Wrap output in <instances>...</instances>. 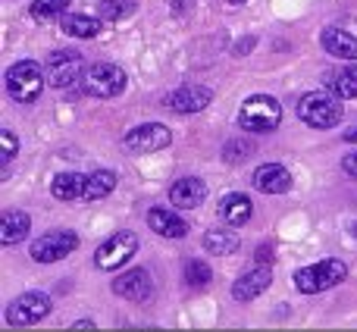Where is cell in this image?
<instances>
[{
    "mask_svg": "<svg viewBox=\"0 0 357 332\" xmlns=\"http://www.w3.org/2000/svg\"><path fill=\"white\" fill-rule=\"evenodd\" d=\"M323 82H326V88L335 94V98H342V100L357 98V82L348 73H329Z\"/></svg>",
    "mask_w": 357,
    "mask_h": 332,
    "instance_id": "cell-26",
    "label": "cell"
},
{
    "mask_svg": "<svg viewBox=\"0 0 357 332\" xmlns=\"http://www.w3.org/2000/svg\"><path fill=\"white\" fill-rule=\"evenodd\" d=\"M3 82L16 104H35V100L41 98L44 85H47V75L41 73V66H38L35 60H19L6 69Z\"/></svg>",
    "mask_w": 357,
    "mask_h": 332,
    "instance_id": "cell-1",
    "label": "cell"
},
{
    "mask_svg": "<svg viewBox=\"0 0 357 332\" xmlns=\"http://www.w3.org/2000/svg\"><path fill=\"white\" fill-rule=\"evenodd\" d=\"M342 169H345L348 176H354V179H357V151H354V154H348L345 160H342Z\"/></svg>",
    "mask_w": 357,
    "mask_h": 332,
    "instance_id": "cell-30",
    "label": "cell"
},
{
    "mask_svg": "<svg viewBox=\"0 0 357 332\" xmlns=\"http://www.w3.org/2000/svg\"><path fill=\"white\" fill-rule=\"evenodd\" d=\"M0 144H3V154H0V157H3V163H10L13 157H16V151H19L16 135H13L10 129H3V132H0Z\"/></svg>",
    "mask_w": 357,
    "mask_h": 332,
    "instance_id": "cell-29",
    "label": "cell"
},
{
    "mask_svg": "<svg viewBox=\"0 0 357 332\" xmlns=\"http://www.w3.org/2000/svg\"><path fill=\"white\" fill-rule=\"evenodd\" d=\"M169 142H173V132L163 123H144V126H135L132 132H126L123 148L129 154H154V151L167 148Z\"/></svg>",
    "mask_w": 357,
    "mask_h": 332,
    "instance_id": "cell-7",
    "label": "cell"
},
{
    "mask_svg": "<svg viewBox=\"0 0 357 332\" xmlns=\"http://www.w3.org/2000/svg\"><path fill=\"white\" fill-rule=\"evenodd\" d=\"M273 282V273L266 264H257L251 273H245V276H238L232 282V298L235 301H254L257 295H264L266 289H270Z\"/></svg>",
    "mask_w": 357,
    "mask_h": 332,
    "instance_id": "cell-13",
    "label": "cell"
},
{
    "mask_svg": "<svg viewBox=\"0 0 357 332\" xmlns=\"http://www.w3.org/2000/svg\"><path fill=\"white\" fill-rule=\"evenodd\" d=\"M210 279H213V273H210V266L204 264V260H188V264H185V282H188L191 289H207Z\"/></svg>",
    "mask_w": 357,
    "mask_h": 332,
    "instance_id": "cell-27",
    "label": "cell"
},
{
    "mask_svg": "<svg viewBox=\"0 0 357 332\" xmlns=\"http://www.w3.org/2000/svg\"><path fill=\"white\" fill-rule=\"evenodd\" d=\"M320 44L326 47L329 56H339V60H357V38L351 31H342V29H326L320 38Z\"/></svg>",
    "mask_w": 357,
    "mask_h": 332,
    "instance_id": "cell-18",
    "label": "cell"
},
{
    "mask_svg": "<svg viewBox=\"0 0 357 332\" xmlns=\"http://www.w3.org/2000/svg\"><path fill=\"white\" fill-rule=\"evenodd\" d=\"M66 6H69V0H35L29 6V13L35 22H54V19H60L66 13Z\"/></svg>",
    "mask_w": 357,
    "mask_h": 332,
    "instance_id": "cell-24",
    "label": "cell"
},
{
    "mask_svg": "<svg viewBox=\"0 0 357 332\" xmlns=\"http://www.w3.org/2000/svg\"><path fill=\"white\" fill-rule=\"evenodd\" d=\"M229 6H241V3H248V0H226Z\"/></svg>",
    "mask_w": 357,
    "mask_h": 332,
    "instance_id": "cell-36",
    "label": "cell"
},
{
    "mask_svg": "<svg viewBox=\"0 0 357 332\" xmlns=\"http://www.w3.org/2000/svg\"><path fill=\"white\" fill-rule=\"evenodd\" d=\"M31 229V220L29 213H22V210H3V216H0V245H19V241L29 235Z\"/></svg>",
    "mask_w": 357,
    "mask_h": 332,
    "instance_id": "cell-17",
    "label": "cell"
},
{
    "mask_svg": "<svg viewBox=\"0 0 357 332\" xmlns=\"http://www.w3.org/2000/svg\"><path fill=\"white\" fill-rule=\"evenodd\" d=\"M345 142H357V126H354L351 132H345Z\"/></svg>",
    "mask_w": 357,
    "mask_h": 332,
    "instance_id": "cell-35",
    "label": "cell"
},
{
    "mask_svg": "<svg viewBox=\"0 0 357 332\" xmlns=\"http://www.w3.org/2000/svg\"><path fill=\"white\" fill-rule=\"evenodd\" d=\"M82 66H85L82 54H75V50H56V54L47 56L44 75H47L50 88H69L73 82H79Z\"/></svg>",
    "mask_w": 357,
    "mask_h": 332,
    "instance_id": "cell-10",
    "label": "cell"
},
{
    "mask_svg": "<svg viewBox=\"0 0 357 332\" xmlns=\"http://www.w3.org/2000/svg\"><path fill=\"white\" fill-rule=\"evenodd\" d=\"M204 248H207L210 254L226 257V254L238 251V235H235V232H220V229H210V232L204 235Z\"/></svg>",
    "mask_w": 357,
    "mask_h": 332,
    "instance_id": "cell-23",
    "label": "cell"
},
{
    "mask_svg": "<svg viewBox=\"0 0 357 332\" xmlns=\"http://www.w3.org/2000/svg\"><path fill=\"white\" fill-rule=\"evenodd\" d=\"M345 276H348V266L335 257H326V260H320V264H310V266H304V270H298L295 289L301 292V295H317V292H326V289H333V285L345 282Z\"/></svg>",
    "mask_w": 357,
    "mask_h": 332,
    "instance_id": "cell-3",
    "label": "cell"
},
{
    "mask_svg": "<svg viewBox=\"0 0 357 332\" xmlns=\"http://www.w3.org/2000/svg\"><path fill=\"white\" fill-rule=\"evenodd\" d=\"M126 85H129L126 69L116 66V63H94L85 73V94H91V98H116V94L126 91Z\"/></svg>",
    "mask_w": 357,
    "mask_h": 332,
    "instance_id": "cell-5",
    "label": "cell"
},
{
    "mask_svg": "<svg viewBox=\"0 0 357 332\" xmlns=\"http://www.w3.org/2000/svg\"><path fill=\"white\" fill-rule=\"evenodd\" d=\"M135 13V0H100L98 16L107 22H119V19H129Z\"/></svg>",
    "mask_w": 357,
    "mask_h": 332,
    "instance_id": "cell-25",
    "label": "cell"
},
{
    "mask_svg": "<svg viewBox=\"0 0 357 332\" xmlns=\"http://www.w3.org/2000/svg\"><path fill=\"white\" fill-rule=\"evenodd\" d=\"M254 188L264 195H285L291 188V176L285 166L279 163H264L254 169Z\"/></svg>",
    "mask_w": 357,
    "mask_h": 332,
    "instance_id": "cell-15",
    "label": "cell"
},
{
    "mask_svg": "<svg viewBox=\"0 0 357 332\" xmlns=\"http://www.w3.org/2000/svg\"><path fill=\"white\" fill-rule=\"evenodd\" d=\"M251 154H254V144L248 142V138H229V142L222 144V160H229V163H241Z\"/></svg>",
    "mask_w": 357,
    "mask_h": 332,
    "instance_id": "cell-28",
    "label": "cell"
},
{
    "mask_svg": "<svg viewBox=\"0 0 357 332\" xmlns=\"http://www.w3.org/2000/svg\"><path fill=\"white\" fill-rule=\"evenodd\" d=\"M75 248H79V235L69 232V229L47 232L31 241V260H38V264H56V260L69 257Z\"/></svg>",
    "mask_w": 357,
    "mask_h": 332,
    "instance_id": "cell-9",
    "label": "cell"
},
{
    "mask_svg": "<svg viewBox=\"0 0 357 332\" xmlns=\"http://www.w3.org/2000/svg\"><path fill=\"white\" fill-rule=\"evenodd\" d=\"M151 292H154V279L148 270H129L113 279V295L126 298V301H148Z\"/></svg>",
    "mask_w": 357,
    "mask_h": 332,
    "instance_id": "cell-12",
    "label": "cell"
},
{
    "mask_svg": "<svg viewBox=\"0 0 357 332\" xmlns=\"http://www.w3.org/2000/svg\"><path fill=\"white\" fill-rule=\"evenodd\" d=\"M204 197H207V185L195 176H185V179H178V182L169 185V201H173V207L195 210L204 204Z\"/></svg>",
    "mask_w": 357,
    "mask_h": 332,
    "instance_id": "cell-14",
    "label": "cell"
},
{
    "mask_svg": "<svg viewBox=\"0 0 357 332\" xmlns=\"http://www.w3.org/2000/svg\"><path fill=\"white\" fill-rule=\"evenodd\" d=\"M85 188H88V176H82V172H60V176H54V182H50V191H54L56 201L85 197Z\"/></svg>",
    "mask_w": 357,
    "mask_h": 332,
    "instance_id": "cell-20",
    "label": "cell"
},
{
    "mask_svg": "<svg viewBox=\"0 0 357 332\" xmlns=\"http://www.w3.org/2000/svg\"><path fill=\"white\" fill-rule=\"evenodd\" d=\"M345 73H348V75H351V79L357 82V60H354V63H351V66H348V69H345Z\"/></svg>",
    "mask_w": 357,
    "mask_h": 332,
    "instance_id": "cell-34",
    "label": "cell"
},
{
    "mask_svg": "<svg viewBox=\"0 0 357 332\" xmlns=\"http://www.w3.org/2000/svg\"><path fill=\"white\" fill-rule=\"evenodd\" d=\"M254 44H257V38H241L238 47H235V54H248V50H254Z\"/></svg>",
    "mask_w": 357,
    "mask_h": 332,
    "instance_id": "cell-32",
    "label": "cell"
},
{
    "mask_svg": "<svg viewBox=\"0 0 357 332\" xmlns=\"http://www.w3.org/2000/svg\"><path fill=\"white\" fill-rule=\"evenodd\" d=\"M257 264H266V266L273 264V248H270V245H264V248L257 251Z\"/></svg>",
    "mask_w": 357,
    "mask_h": 332,
    "instance_id": "cell-31",
    "label": "cell"
},
{
    "mask_svg": "<svg viewBox=\"0 0 357 332\" xmlns=\"http://www.w3.org/2000/svg\"><path fill=\"white\" fill-rule=\"evenodd\" d=\"M342 98H335L333 91H307L298 100V116L301 123L314 126V129H333L342 123Z\"/></svg>",
    "mask_w": 357,
    "mask_h": 332,
    "instance_id": "cell-2",
    "label": "cell"
},
{
    "mask_svg": "<svg viewBox=\"0 0 357 332\" xmlns=\"http://www.w3.org/2000/svg\"><path fill=\"white\" fill-rule=\"evenodd\" d=\"M279 123H282V107L270 94H254L238 110V126L245 132H273Z\"/></svg>",
    "mask_w": 357,
    "mask_h": 332,
    "instance_id": "cell-4",
    "label": "cell"
},
{
    "mask_svg": "<svg viewBox=\"0 0 357 332\" xmlns=\"http://www.w3.org/2000/svg\"><path fill=\"white\" fill-rule=\"evenodd\" d=\"M75 329H94V320H79L75 323Z\"/></svg>",
    "mask_w": 357,
    "mask_h": 332,
    "instance_id": "cell-33",
    "label": "cell"
},
{
    "mask_svg": "<svg viewBox=\"0 0 357 332\" xmlns=\"http://www.w3.org/2000/svg\"><path fill=\"white\" fill-rule=\"evenodd\" d=\"M220 220L226 222V226H245L248 220H251V213H254V204L248 201L245 195H226L220 201Z\"/></svg>",
    "mask_w": 357,
    "mask_h": 332,
    "instance_id": "cell-19",
    "label": "cell"
},
{
    "mask_svg": "<svg viewBox=\"0 0 357 332\" xmlns=\"http://www.w3.org/2000/svg\"><path fill=\"white\" fill-rule=\"evenodd\" d=\"M63 31H66L69 38H94V35H100V22L94 16H82V13H75V16L63 19Z\"/></svg>",
    "mask_w": 357,
    "mask_h": 332,
    "instance_id": "cell-22",
    "label": "cell"
},
{
    "mask_svg": "<svg viewBox=\"0 0 357 332\" xmlns=\"http://www.w3.org/2000/svg\"><path fill=\"white\" fill-rule=\"evenodd\" d=\"M210 100H213V91H210V88L182 85V88H176V91H169L163 104H167V110H173V113H201L210 107Z\"/></svg>",
    "mask_w": 357,
    "mask_h": 332,
    "instance_id": "cell-11",
    "label": "cell"
},
{
    "mask_svg": "<svg viewBox=\"0 0 357 332\" xmlns=\"http://www.w3.org/2000/svg\"><path fill=\"white\" fill-rule=\"evenodd\" d=\"M135 251H138V239L129 232V229H123V232H113L110 239L94 251V264H98V270L110 273V270H119Z\"/></svg>",
    "mask_w": 357,
    "mask_h": 332,
    "instance_id": "cell-6",
    "label": "cell"
},
{
    "mask_svg": "<svg viewBox=\"0 0 357 332\" xmlns=\"http://www.w3.org/2000/svg\"><path fill=\"white\" fill-rule=\"evenodd\" d=\"M113 188H116V172H110V169L91 172V176H88V188H85V201H100V197H107Z\"/></svg>",
    "mask_w": 357,
    "mask_h": 332,
    "instance_id": "cell-21",
    "label": "cell"
},
{
    "mask_svg": "<svg viewBox=\"0 0 357 332\" xmlns=\"http://www.w3.org/2000/svg\"><path fill=\"white\" fill-rule=\"evenodd\" d=\"M148 226L154 229L157 235H163V239H185V235H188V222H185L182 216H176L173 210H163V207L151 210Z\"/></svg>",
    "mask_w": 357,
    "mask_h": 332,
    "instance_id": "cell-16",
    "label": "cell"
},
{
    "mask_svg": "<svg viewBox=\"0 0 357 332\" xmlns=\"http://www.w3.org/2000/svg\"><path fill=\"white\" fill-rule=\"evenodd\" d=\"M50 298L44 295V292H25V295H19L16 301H10V308H6V323L10 326H31V323L44 320V317L50 314Z\"/></svg>",
    "mask_w": 357,
    "mask_h": 332,
    "instance_id": "cell-8",
    "label": "cell"
}]
</instances>
